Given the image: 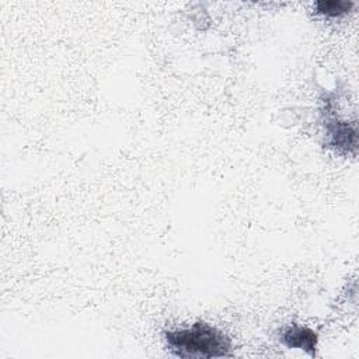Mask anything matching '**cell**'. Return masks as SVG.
<instances>
[{
  "label": "cell",
  "mask_w": 359,
  "mask_h": 359,
  "mask_svg": "<svg viewBox=\"0 0 359 359\" xmlns=\"http://www.w3.org/2000/svg\"><path fill=\"white\" fill-rule=\"evenodd\" d=\"M170 352L177 358H223L231 356V344L216 327L198 321L188 328L164 332Z\"/></svg>",
  "instance_id": "obj_1"
},
{
  "label": "cell",
  "mask_w": 359,
  "mask_h": 359,
  "mask_svg": "<svg viewBox=\"0 0 359 359\" xmlns=\"http://www.w3.org/2000/svg\"><path fill=\"white\" fill-rule=\"evenodd\" d=\"M279 341L289 349H302V351L307 352L309 355L314 356L318 337L309 327L292 324V325L285 327L280 331Z\"/></svg>",
  "instance_id": "obj_2"
},
{
  "label": "cell",
  "mask_w": 359,
  "mask_h": 359,
  "mask_svg": "<svg viewBox=\"0 0 359 359\" xmlns=\"http://www.w3.org/2000/svg\"><path fill=\"white\" fill-rule=\"evenodd\" d=\"M353 1L348 0H320L314 4L317 13L325 17H341L353 8Z\"/></svg>",
  "instance_id": "obj_4"
},
{
  "label": "cell",
  "mask_w": 359,
  "mask_h": 359,
  "mask_svg": "<svg viewBox=\"0 0 359 359\" xmlns=\"http://www.w3.org/2000/svg\"><path fill=\"white\" fill-rule=\"evenodd\" d=\"M325 125L331 147L345 153L356 150V125L351 126L348 122H342L338 118H331Z\"/></svg>",
  "instance_id": "obj_3"
}]
</instances>
